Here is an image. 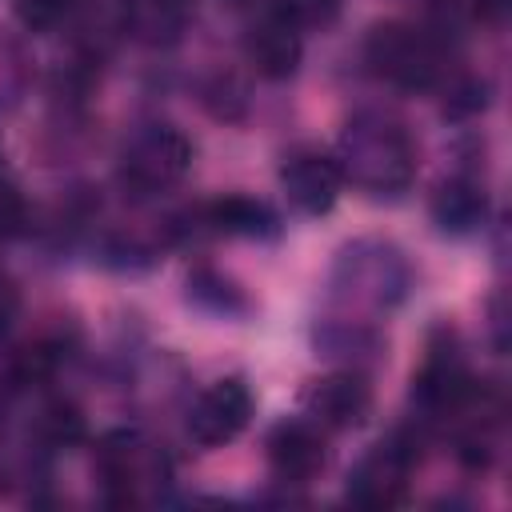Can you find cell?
I'll use <instances>...</instances> for the list:
<instances>
[{"mask_svg": "<svg viewBox=\"0 0 512 512\" xmlns=\"http://www.w3.org/2000/svg\"><path fill=\"white\" fill-rule=\"evenodd\" d=\"M336 168L344 180H352L356 188H364L372 196L404 192L416 172V148L396 120L364 112V116L348 120V128L340 132Z\"/></svg>", "mask_w": 512, "mask_h": 512, "instance_id": "6da1fadb", "label": "cell"}, {"mask_svg": "<svg viewBox=\"0 0 512 512\" xmlns=\"http://www.w3.org/2000/svg\"><path fill=\"white\" fill-rule=\"evenodd\" d=\"M192 164V144L172 124H152L136 132L120 156V180L136 192H164L172 188Z\"/></svg>", "mask_w": 512, "mask_h": 512, "instance_id": "7a4b0ae2", "label": "cell"}, {"mask_svg": "<svg viewBox=\"0 0 512 512\" xmlns=\"http://www.w3.org/2000/svg\"><path fill=\"white\" fill-rule=\"evenodd\" d=\"M368 64L396 88H428L440 72V52L420 28L380 24L368 36Z\"/></svg>", "mask_w": 512, "mask_h": 512, "instance_id": "3957f363", "label": "cell"}, {"mask_svg": "<svg viewBox=\"0 0 512 512\" xmlns=\"http://www.w3.org/2000/svg\"><path fill=\"white\" fill-rule=\"evenodd\" d=\"M248 420H252V392L244 380L228 376V380H216L208 392H200V400L192 404V416H188V432L204 448H220V444L236 440Z\"/></svg>", "mask_w": 512, "mask_h": 512, "instance_id": "277c9868", "label": "cell"}, {"mask_svg": "<svg viewBox=\"0 0 512 512\" xmlns=\"http://www.w3.org/2000/svg\"><path fill=\"white\" fill-rule=\"evenodd\" d=\"M416 464V440L412 436H392L384 440L352 476L348 492L352 500L368 504V508H388L404 496V476Z\"/></svg>", "mask_w": 512, "mask_h": 512, "instance_id": "5b68a950", "label": "cell"}, {"mask_svg": "<svg viewBox=\"0 0 512 512\" xmlns=\"http://www.w3.org/2000/svg\"><path fill=\"white\" fill-rule=\"evenodd\" d=\"M280 184H284V196L296 212L304 216H320L336 204L340 196V168L332 156H320V152H296L284 168H280Z\"/></svg>", "mask_w": 512, "mask_h": 512, "instance_id": "8992f818", "label": "cell"}, {"mask_svg": "<svg viewBox=\"0 0 512 512\" xmlns=\"http://www.w3.org/2000/svg\"><path fill=\"white\" fill-rule=\"evenodd\" d=\"M244 52H248V64L256 68V76L264 80H288L304 56V44H300V32L292 20L268 12L244 40Z\"/></svg>", "mask_w": 512, "mask_h": 512, "instance_id": "52a82bcc", "label": "cell"}, {"mask_svg": "<svg viewBox=\"0 0 512 512\" xmlns=\"http://www.w3.org/2000/svg\"><path fill=\"white\" fill-rule=\"evenodd\" d=\"M268 464L288 484L312 480L320 472V464H324V440H320V432L312 424H300V420L280 424L268 436Z\"/></svg>", "mask_w": 512, "mask_h": 512, "instance_id": "ba28073f", "label": "cell"}, {"mask_svg": "<svg viewBox=\"0 0 512 512\" xmlns=\"http://www.w3.org/2000/svg\"><path fill=\"white\" fill-rule=\"evenodd\" d=\"M368 404H372V392H368L364 376H356V372H332V376L316 380L312 392H308L312 416L320 424H328V428H352V424H360L364 412H368Z\"/></svg>", "mask_w": 512, "mask_h": 512, "instance_id": "9c48e42d", "label": "cell"}, {"mask_svg": "<svg viewBox=\"0 0 512 512\" xmlns=\"http://www.w3.org/2000/svg\"><path fill=\"white\" fill-rule=\"evenodd\" d=\"M432 216L444 232H472L488 220V192L476 180H448L432 200Z\"/></svg>", "mask_w": 512, "mask_h": 512, "instance_id": "30bf717a", "label": "cell"}, {"mask_svg": "<svg viewBox=\"0 0 512 512\" xmlns=\"http://www.w3.org/2000/svg\"><path fill=\"white\" fill-rule=\"evenodd\" d=\"M188 24V0H128L124 28L144 44H168Z\"/></svg>", "mask_w": 512, "mask_h": 512, "instance_id": "8fae6325", "label": "cell"}, {"mask_svg": "<svg viewBox=\"0 0 512 512\" xmlns=\"http://www.w3.org/2000/svg\"><path fill=\"white\" fill-rule=\"evenodd\" d=\"M208 220L220 228V232H232V236H260L268 232L272 224V212L248 196H224L208 208Z\"/></svg>", "mask_w": 512, "mask_h": 512, "instance_id": "7c38bea8", "label": "cell"}, {"mask_svg": "<svg viewBox=\"0 0 512 512\" xmlns=\"http://www.w3.org/2000/svg\"><path fill=\"white\" fill-rule=\"evenodd\" d=\"M40 432H44V440H48L52 448H68V444H76V440L84 436V416H80L76 404L56 400V404L44 408V416H40Z\"/></svg>", "mask_w": 512, "mask_h": 512, "instance_id": "4fadbf2b", "label": "cell"}, {"mask_svg": "<svg viewBox=\"0 0 512 512\" xmlns=\"http://www.w3.org/2000/svg\"><path fill=\"white\" fill-rule=\"evenodd\" d=\"M72 4L76 0H16V20L32 32H48L72 12Z\"/></svg>", "mask_w": 512, "mask_h": 512, "instance_id": "5bb4252c", "label": "cell"}, {"mask_svg": "<svg viewBox=\"0 0 512 512\" xmlns=\"http://www.w3.org/2000/svg\"><path fill=\"white\" fill-rule=\"evenodd\" d=\"M332 8H336V0H276V16H284V20H292L296 28L300 24H316V20H328L332 16Z\"/></svg>", "mask_w": 512, "mask_h": 512, "instance_id": "9a60e30c", "label": "cell"}, {"mask_svg": "<svg viewBox=\"0 0 512 512\" xmlns=\"http://www.w3.org/2000/svg\"><path fill=\"white\" fill-rule=\"evenodd\" d=\"M16 224H20V200L12 188H0V232H8Z\"/></svg>", "mask_w": 512, "mask_h": 512, "instance_id": "2e32d148", "label": "cell"}, {"mask_svg": "<svg viewBox=\"0 0 512 512\" xmlns=\"http://www.w3.org/2000/svg\"><path fill=\"white\" fill-rule=\"evenodd\" d=\"M12 316H16V292H12V284L0 280V332L8 328Z\"/></svg>", "mask_w": 512, "mask_h": 512, "instance_id": "e0dca14e", "label": "cell"}, {"mask_svg": "<svg viewBox=\"0 0 512 512\" xmlns=\"http://www.w3.org/2000/svg\"><path fill=\"white\" fill-rule=\"evenodd\" d=\"M504 12H508V0H476V16L480 20H492L496 24Z\"/></svg>", "mask_w": 512, "mask_h": 512, "instance_id": "ac0fdd59", "label": "cell"}]
</instances>
